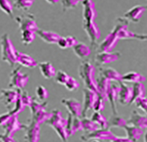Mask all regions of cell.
I'll return each instance as SVG.
<instances>
[{
	"instance_id": "obj_1",
	"label": "cell",
	"mask_w": 147,
	"mask_h": 142,
	"mask_svg": "<svg viewBox=\"0 0 147 142\" xmlns=\"http://www.w3.org/2000/svg\"><path fill=\"white\" fill-rule=\"evenodd\" d=\"M96 68L89 60H84L80 64L78 75L82 79L84 87L96 92V85L95 79Z\"/></svg>"
},
{
	"instance_id": "obj_2",
	"label": "cell",
	"mask_w": 147,
	"mask_h": 142,
	"mask_svg": "<svg viewBox=\"0 0 147 142\" xmlns=\"http://www.w3.org/2000/svg\"><path fill=\"white\" fill-rule=\"evenodd\" d=\"M1 47V59L9 66H15L16 64V55L17 50L12 44L11 37L8 33H4L0 37Z\"/></svg>"
},
{
	"instance_id": "obj_3",
	"label": "cell",
	"mask_w": 147,
	"mask_h": 142,
	"mask_svg": "<svg viewBox=\"0 0 147 142\" xmlns=\"http://www.w3.org/2000/svg\"><path fill=\"white\" fill-rule=\"evenodd\" d=\"M48 126L52 127L56 131L57 135L59 136L62 141L67 142L68 141V135L66 133V124H67V118L62 116V113L58 109H54L52 111V116L46 122Z\"/></svg>"
},
{
	"instance_id": "obj_4",
	"label": "cell",
	"mask_w": 147,
	"mask_h": 142,
	"mask_svg": "<svg viewBox=\"0 0 147 142\" xmlns=\"http://www.w3.org/2000/svg\"><path fill=\"white\" fill-rule=\"evenodd\" d=\"M30 79V75L27 73H23L20 71V67H16L10 73V81L8 86L11 88L23 90L27 86Z\"/></svg>"
},
{
	"instance_id": "obj_5",
	"label": "cell",
	"mask_w": 147,
	"mask_h": 142,
	"mask_svg": "<svg viewBox=\"0 0 147 142\" xmlns=\"http://www.w3.org/2000/svg\"><path fill=\"white\" fill-rule=\"evenodd\" d=\"M82 28L88 37V40L92 46H96L101 35L97 24L95 23V20H83Z\"/></svg>"
},
{
	"instance_id": "obj_6",
	"label": "cell",
	"mask_w": 147,
	"mask_h": 142,
	"mask_svg": "<svg viewBox=\"0 0 147 142\" xmlns=\"http://www.w3.org/2000/svg\"><path fill=\"white\" fill-rule=\"evenodd\" d=\"M116 137V135L109 129H99L97 130L93 131L92 133H88L86 134L82 135L80 137V140L84 142H88L91 140H97V141H110Z\"/></svg>"
},
{
	"instance_id": "obj_7",
	"label": "cell",
	"mask_w": 147,
	"mask_h": 142,
	"mask_svg": "<svg viewBox=\"0 0 147 142\" xmlns=\"http://www.w3.org/2000/svg\"><path fill=\"white\" fill-rule=\"evenodd\" d=\"M15 20L19 25L20 32L24 30H32L34 32H37L40 29L36 22V17L31 13H27L23 15L17 16L15 18Z\"/></svg>"
},
{
	"instance_id": "obj_8",
	"label": "cell",
	"mask_w": 147,
	"mask_h": 142,
	"mask_svg": "<svg viewBox=\"0 0 147 142\" xmlns=\"http://www.w3.org/2000/svg\"><path fill=\"white\" fill-rule=\"evenodd\" d=\"M19 98V89L7 88L2 89L0 92V102L11 111L14 108L17 100Z\"/></svg>"
},
{
	"instance_id": "obj_9",
	"label": "cell",
	"mask_w": 147,
	"mask_h": 142,
	"mask_svg": "<svg viewBox=\"0 0 147 142\" xmlns=\"http://www.w3.org/2000/svg\"><path fill=\"white\" fill-rule=\"evenodd\" d=\"M84 93V102L83 110H82V116L86 117L88 112L90 110H92L93 105L95 104L96 99L98 97L97 92L90 90L88 88L84 87L83 90Z\"/></svg>"
},
{
	"instance_id": "obj_10",
	"label": "cell",
	"mask_w": 147,
	"mask_h": 142,
	"mask_svg": "<svg viewBox=\"0 0 147 142\" xmlns=\"http://www.w3.org/2000/svg\"><path fill=\"white\" fill-rule=\"evenodd\" d=\"M119 85V91L117 96V100L121 105H129V103L131 101L133 96V89L132 86H129L127 83H125L122 81L117 82Z\"/></svg>"
},
{
	"instance_id": "obj_11",
	"label": "cell",
	"mask_w": 147,
	"mask_h": 142,
	"mask_svg": "<svg viewBox=\"0 0 147 142\" xmlns=\"http://www.w3.org/2000/svg\"><path fill=\"white\" fill-rule=\"evenodd\" d=\"M25 131L24 141L26 142H39L40 137V127L32 121H30L28 125H24Z\"/></svg>"
},
{
	"instance_id": "obj_12",
	"label": "cell",
	"mask_w": 147,
	"mask_h": 142,
	"mask_svg": "<svg viewBox=\"0 0 147 142\" xmlns=\"http://www.w3.org/2000/svg\"><path fill=\"white\" fill-rule=\"evenodd\" d=\"M61 104L65 106L68 113L72 116L76 117L82 116L83 105L79 100L73 98H64L61 100Z\"/></svg>"
},
{
	"instance_id": "obj_13",
	"label": "cell",
	"mask_w": 147,
	"mask_h": 142,
	"mask_svg": "<svg viewBox=\"0 0 147 142\" xmlns=\"http://www.w3.org/2000/svg\"><path fill=\"white\" fill-rule=\"evenodd\" d=\"M121 54L119 51H101L95 56V62L99 66H103L108 63L115 62L121 58Z\"/></svg>"
},
{
	"instance_id": "obj_14",
	"label": "cell",
	"mask_w": 147,
	"mask_h": 142,
	"mask_svg": "<svg viewBox=\"0 0 147 142\" xmlns=\"http://www.w3.org/2000/svg\"><path fill=\"white\" fill-rule=\"evenodd\" d=\"M145 11H146V7L142 5H137L129 9L128 11L124 14L123 18L127 20L128 22H132L134 24L139 23L141 19L142 18Z\"/></svg>"
},
{
	"instance_id": "obj_15",
	"label": "cell",
	"mask_w": 147,
	"mask_h": 142,
	"mask_svg": "<svg viewBox=\"0 0 147 142\" xmlns=\"http://www.w3.org/2000/svg\"><path fill=\"white\" fill-rule=\"evenodd\" d=\"M118 41L119 40L117 39L116 33L113 32V30H112L98 45V51H113L117 46Z\"/></svg>"
},
{
	"instance_id": "obj_16",
	"label": "cell",
	"mask_w": 147,
	"mask_h": 142,
	"mask_svg": "<svg viewBox=\"0 0 147 142\" xmlns=\"http://www.w3.org/2000/svg\"><path fill=\"white\" fill-rule=\"evenodd\" d=\"M5 132V134L9 136H13L17 131L24 129V125L21 124L19 120V115H12L11 119L7 122L2 126Z\"/></svg>"
},
{
	"instance_id": "obj_17",
	"label": "cell",
	"mask_w": 147,
	"mask_h": 142,
	"mask_svg": "<svg viewBox=\"0 0 147 142\" xmlns=\"http://www.w3.org/2000/svg\"><path fill=\"white\" fill-rule=\"evenodd\" d=\"M118 91H119L118 83H113V81H111L107 92V101H109L110 104L112 112L113 115H117V101Z\"/></svg>"
},
{
	"instance_id": "obj_18",
	"label": "cell",
	"mask_w": 147,
	"mask_h": 142,
	"mask_svg": "<svg viewBox=\"0 0 147 142\" xmlns=\"http://www.w3.org/2000/svg\"><path fill=\"white\" fill-rule=\"evenodd\" d=\"M16 64H20V66L28 68H35L38 66V62L32 56L26 53L17 51L16 55Z\"/></svg>"
},
{
	"instance_id": "obj_19",
	"label": "cell",
	"mask_w": 147,
	"mask_h": 142,
	"mask_svg": "<svg viewBox=\"0 0 147 142\" xmlns=\"http://www.w3.org/2000/svg\"><path fill=\"white\" fill-rule=\"evenodd\" d=\"M83 20H95L97 16L95 3L92 0H83L82 2Z\"/></svg>"
},
{
	"instance_id": "obj_20",
	"label": "cell",
	"mask_w": 147,
	"mask_h": 142,
	"mask_svg": "<svg viewBox=\"0 0 147 142\" xmlns=\"http://www.w3.org/2000/svg\"><path fill=\"white\" fill-rule=\"evenodd\" d=\"M66 133L68 137H71L75 133L82 130V123L80 117L73 116L70 113H68L67 124H66Z\"/></svg>"
},
{
	"instance_id": "obj_21",
	"label": "cell",
	"mask_w": 147,
	"mask_h": 142,
	"mask_svg": "<svg viewBox=\"0 0 147 142\" xmlns=\"http://www.w3.org/2000/svg\"><path fill=\"white\" fill-rule=\"evenodd\" d=\"M127 124L134 126L138 127L142 129H145L147 127L146 116L140 114L138 110H134L132 112L129 118L127 120Z\"/></svg>"
},
{
	"instance_id": "obj_22",
	"label": "cell",
	"mask_w": 147,
	"mask_h": 142,
	"mask_svg": "<svg viewBox=\"0 0 147 142\" xmlns=\"http://www.w3.org/2000/svg\"><path fill=\"white\" fill-rule=\"evenodd\" d=\"M36 35L39 36L44 42L48 44H56L57 41L61 37V36L56 32H52V31L42 30V29H39L36 32Z\"/></svg>"
},
{
	"instance_id": "obj_23",
	"label": "cell",
	"mask_w": 147,
	"mask_h": 142,
	"mask_svg": "<svg viewBox=\"0 0 147 142\" xmlns=\"http://www.w3.org/2000/svg\"><path fill=\"white\" fill-rule=\"evenodd\" d=\"M110 82L111 81L108 80L101 75H100L98 78L96 79V92L98 96H101L105 101H107V92L110 85Z\"/></svg>"
},
{
	"instance_id": "obj_24",
	"label": "cell",
	"mask_w": 147,
	"mask_h": 142,
	"mask_svg": "<svg viewBox=\"0 0 147 142\" xmlns=\"http://www.w3.org/2000/svg\"><path fill=\"white\" fill-rule=\"evenodd\" d=\"M38 67L40 68L41 75H43L45 79H51L54 78L56 73V67L53 66V64L51 62L44 61V62L38 63Z\"/></svg>"
},
{
	"instance_id": "obj_25",
	"label": "cell",
	"mask_w": 147,
	"mask_h": 142,
	"mask_svg": "<svg viewBox=\"0 0 147 142\" xmlns=\"http://www.w3.org/2000/svg\"><path fill=\"white\" fill-rule=\"evenodd\" d=\"M73 52L79 59H84L91 55V48L84 43L78 42L72 47Z\"/></svg>"
},
{
	"instance_id": "obj_26",
	"label": "cell",
	"mask_w": 147,
	"mask_h": 142,
	"mask_svg": "<svg viewBox=\"0 0 147 142\" xmlns=\"http://www.w3.org/2000/svg\"><path fill=\"white\" fill-rule=\"evenodd\" d=\"M100 75L109 81L119 82L121 79V74L113 67H105L100 69Z\"/></svg>"
},
{
	"instance_id": "obj_27",
	"label": "cell",
	"mask_w": 147,
	"mask_h": 142,
	"mask_svg": "<svg viewBox=\"0 0 147 142\" xmlns=\"http://www.w3.org/2000/svg\"><path fill=\"white\" fill-rule=\"evenodd\" d=\"M123 129L126 132V135H127L128 138L130 139L134 142L138 141L141 138V137L142 136V134H143V129H140L138 127L129 125V124L125 125L123 127Z\"/></svg>"
},
{
	"instance_id": "obj_28",
	"label": "cell",
	"mask_w": 147,
	"mask_h": 142,
	"mask_svg": "<svg viewBox=\"0 0 147 142\" xmlns=\"http://www.w3.org/2000/svg\"><path fill=\"white\" fill-rule=\"evenodd\" d=\"M121 81L125 83H143L146 81V77L136 71H129L124 75H121Z\"/></svg>"
},
{
	"instance_id": "obj_29",
	"label": "cell",
	"mask_w": 147,
	"mask_h": 142,
	"mask_svg": "<svg viewBox=\"0 0 147 142\" xmlns=\"http://www.w3.org/2000/svg\"><path fill=\"white\" fill-rule=\"evenodd\" d=\"M52 116V112H48L46 109L44 110H40L37 112L36 113L32 115V119L30 120V121L34 122L36 125H40L43 123H46L49 119Z\"/></svg>"
},
{
	"instance_id": "obj_30",
	"label": "cell",
	"mask_w": 147,
	"mask_h": 142,
	"mask_svg": "<svg viewBox=\"0 0 147 142\" xmlns=\"http://www.w3.org/2000/svg\"><path fill=\"white\" fill-rule=\"evenodd\" d=\"M77 43H78V41L76 37L68 36H64V37L61 36L59 40L57 41L56 44L61 49H67V48H72Z\"/></svg>"
},
{
	"instance_id": "obj_31",
	"label": "cell",
	"mask_w": 147,
	"mask_h": 142,
	"mask_svg": "<svg viewBox=\"0 0 147 142\" xmlns=\"http://www.w3.org/2000/svg\"><path fill=\"white\" fill-rule=\"evenodd\" d=\"M133 89V96H132L131 101L129 103V105L133 104L134 101L136 99L146 96V87L143 83H135L132 86Z\"/></svg>"
},
{
	"instance_id": "obj_32",
	"label": "cell",
	"mask_w": 147,
	"mask_h": 142,
	"mask_svg": "<svg viewBox=\"0 0 147 142\" xmlns=\"http://www.w3.org/2000/svg\"><path fill=\"white\" fill-rule=\"evenodd\" d=\"M125 125H127V120L118 115H113V116L108 120L109 128H123Z\"/></svg>"
},
{
	"instance_id": "obj_33",
	"label": "cell",
	"mask_w": 147,
	"mask_h": 142,
	"mask_svg": "<svg viewBox=\"0 0 147 142\" xmlns=\"http://www.w3.org/2000/svg\"><path fill=\"white\" fill-rule=\"evenodd\" d=\"M34 3L35 0H13V7L19 11H28L32 8Z\"/></svg>"
},
{
	"instance_id": "obj_34",
	"label": "cell",
	"mask_w": 147,
	"mask_h": 142,
	"mask_svg": "<svg viewBox=\"0 0 147 142\" xmlns=\"http://www.w3.org/2000/svg\"><path fill=\"white\" fill-rule=\"evenodd\" d=\"M36 36V32L32 31V30H24L21 32V43L28 46L32 44L35 40Z\"/></svg>"
},
{
	"instance_id": "obj_35",
	"label": "cell",
	"mask_w": 147,
	"mask_h": 142,
	"mask_svg": "<svg viewBox=\"0 0 147 142\" xmlns=\"http://www.w3.org/2000/svg\"><path fill=\"white\" fill-rule=\"evenodd\" d=\"M81 123H82V130L84 131L85 133H92L93 131L97 130L100 129V126L96 124L95 122H93L91 119L87 118V117H84L81 120Z\"/></svg>"
},
{
	"instance_id": "obj_36",
	"label": "cell",
	"mask_w": 147,
	"mask_h": 142,
	"mask_svg": "<svg viewBox=\"0 0 147 142\" xmlns=\"http://www.w3.org/2000/svg\"><path fill=\"white\" fill-rule=\"evenodd\" d=\"M96 124H97L100 129H109L108 126V120L100 112H94L90 118Z\"/></svg>"
},
{
	"instance_id": "obj_37",
	"label": "cell",
	"mask_w": 147,
	"mask_h": 142,
	"mask_svg": "<svg viewBox=\"0 0 147 142\" xmlns=\"http://www.w3.org/2000/svg\"><path fill=\"white\" fill-rule=\"evenodd\" d=\"M0 9L7 15L13 18L14 7H13V3H11L9 0H0Z\"/></svg>"
},
{
	"instance_id": "obj_38",
	"label": "cell",
	"mask_w": 147,
	"mask_h": 142,
	"mask_svg": "<svg viewBox=\"0 0 147 142\" xmlns=\"http://www.w3.org/2000/svg\"><path fill=\"white\" fill-rule=\"evenodd\" d=\"M19 96H20L21 102L23 103V104L25 107L31 106V104H32V101L34 100V98H32L28 92H26L24 89L23 90L19 89Z\"/></svg>"
},
{
	"instance_id": "obj_39",
	"label": "cell",
	"mask_w": 147,
	"mask_h": 142,
	"mask_svg": "<svg viewBox=\"0 0 147 142\" xmlns=\"http://www.w3.org/2000/svg\"><path fill=\"white\" fill-rule=\"evenodd\" d=\"M83 0H60L62 11L66 12L67 11L72 10L75 8L80 3H81Z\"/></svg>"
},
{
	"instance_id": "obj_40",
	"label": "cell",
	"mask_w": 147,
	"mask_h": 142,
	"mask_svg": "<svg viewBox=\"0 0 147 142\" xmlns=\"http://www.w3.org/2000/svg\"><path fill=\"white\" fill-rule=\"evenodd\" d=\"M47 107H48V102L44 101V102L41 103L39 102V101H37L36 99H34L33 101H32V104H31V106L29 107V108H30V111H31V113H32V115L40 110L46 109Z\"/></svg>"
},
{
	"instance_id": "obj_41",
	"label": "cell",
	"mask_w": 147,
	"mask_h": 142,
	"mask_svg": "<svg viewBox=\"0 0 147 142\" xmlns=\"http://www.w3.org/2000/svg\"><path fill=\"white\" fill-rule=\"evenodd\" d=\"M36 98L41 101H44L49 97V92L48 89L43 85H38L36 88Z\"/></svg>"
},
{
	"instance_id": "obj_42",
	"label": "cell",
	"mask_w": 147,
	"mask_h": 142,
	"mask_svg": "<svg viewBox=\"0 0 147 142\" xmlns=\"http://www.w3.org/2000/svg\"><path fill=\"white\" fill-rule=\"evenodd\" d=\"M70 77V75L67 74L65 71H62V70H60V71H56V75L54 76V79H55V81L58 84H60V85H64L66 82L68 81V78Z\"/></svg>"
},
{
	"instance_id": "obj_43",
	"label": "cell",
	"mask_w": 147,
	"mask_h": 142,
	"mask_svg": "<svg viewBox=\"0 0 147 142\" xmlns=\"http://www.w3.org/2000/svg\"><path fill=\"white\" fill-rule=\"evenodd\" d=\"M64 86L68 91H76L80 87V82L76 78L72 77V76H70L68 78V81L66 82V83L64 84Z\"/></svg>"
},
{
	"instance_id": "obj_44",
	"label": "cell",
	"mask_w": 147,
	"mask_h": 142,
	"mask_svg": "<svg viewBox=\"0 0 147 142\" xmlns=\"http://www.w3.org/2000/svg\"><path fill=\"white\" fill-rule=\"evenodd\" d=\"M133 104H135L136 107H137L138 108H140L141 110L143 111L144 112H146V109H147L146 96H142V97H139V98L136 99Z\"/></svg>"
},
{
	"instance_id": "obj_45",
	"label": "cell",
	"mask_w": 147,
	"mask_h": 142,
	"mask_svg": "<svg viewBox=\"0 0 147 142\" xmlns=\"http://www.w3.org/2000/svg\"><path fill=\"white\" fill-rule=\"evenodd\" d=\"M105 102H106V101H105L101 96H98V97H97L95 104H94V105H93L92 110H94V112H101L104 111V109H105Z\"/></svg>"
},
{
	"instance_id": "obj_46",
	"label": "cell",
	"mask_w": 147,
	"mask_h": 142,
	"mask_svg": "<svg viewBox=\"0 0 147 142\" xmlns=\"http://www.w3.org/2000/svg\"><path fill=\"white\" fill-rule=\"evenodd\" d=\"M12 115L8 112L7 113H3V114H0V126H3L7 122L8 120L11 119Z\"/></svg>"
},
{
	"instance_id": "obj_47",
	"label": "cell",
	"mask_w": 147,
	"mask_h": 142,
	"mask_svg": "<svg viewBox=\"0 0 147 142\" xmlns=\"http://www.w3.org/2000/svg\"><path fill=\"white\" fill-rule=\"evenodd\" d=\"M0 141L1 142H17L14 139L13 136H9L7 134H0Z\"/></svg>"
},
{
	"instance_id": "obj_48",
	"label": "cell",
	"mask_w": 147,
	"mask_h": 142,
	"mask_svg": "<svg viewBox=\"0 0 147 142\" xmlns=\"http://www.w3.org/2000/svg\"><path fill=\"white\" fill-rule=\"evenodd\" d=\"M109 142H134L133 141H131L130 139H129L126 137H117L114 139H113L112 141H110Z\"/></svg>"
},
{
	"instance_id": "obj_49",
	"label": "cell",
	"mask_w": 147,
	"mask_h": 142,
	"mask_svg": "<svg viewBox=\"0 0 147 142\" xmlns=\"http://www.w3.org/2000/svg\"><path fill=\"white\" fill-rule=\"evenodd\" d=\"M45 1L49 4H52V5H54V4L57 3L58 2H60V0H45Z\"/></svg>"
},
{
	"instance_id": "obj_50",
	"label": "cell",
	"mask_w": 147,
	"mask_h": 142,
	"mask_svg": "<svg viewBox=\"0 0 147 142\" xmlns=\"http://www.w3.org/2000/svg\"><path fill=\"white\" fill-rule=\"evenodd\" d=\"M91 142H100V141H97V140H91Z\"/></svg>"
}]
</instances>
